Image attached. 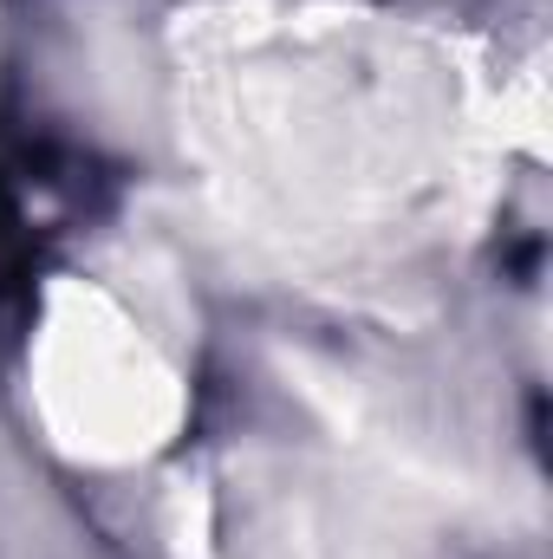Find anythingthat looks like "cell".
Here are the masks:
<instances>
[{
	"instance_id": "cell-1",
	"label": "cell",
	"mask_w": 553,
	"mask_h": 559,
	"mask_svg": "<svg viewBox=\"0 0 553 559\" xmlns=\"http://www.w3.org/2000/svg\"><path fill=\"white\" fill-rule=\"evenodd\" d=\"M7 228H13V215H7V195H0V248H7Z\"/></svg>"
}]
</instances>
